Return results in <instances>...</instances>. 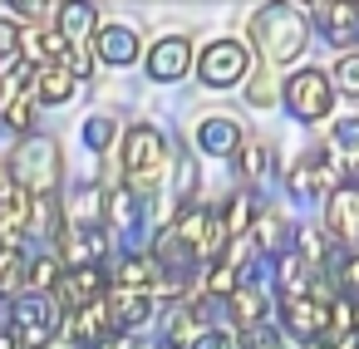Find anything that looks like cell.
Masks as SVG:
<instances>
[{"label":"cell","mask_w":359,"mask_h":349,"mask_svg":"<svg viewBox=\"0 0 359 349\" xmlns=\"http://www.w3.org/2000/svg\"><path fill=\"white\" fill-rule=\"evenodd\" d=\"M339 177H344V163H339L330 148H310V153L290 167L285 182H290L295 197H320V192H330V187L339 192Z\"/></svg>","instance_id":"cell-6"},{"label":"cell","mask_w":359,"mask_h":349,"mask_svg":"<svg viewBox=\"0 0 359 349\" xmlns=\"http://www.w3.org/2000/svg\"><path fill=\"white\" fill-rule=\"evenodd\" d=\"M330 84H334L339 94H354V99H359V55H344V60L334 64Z\"/></svg>","instance_id":"cell-31"},{"label":"cell","mask_w":359,"mask_h":349,"mask_svg":"<svg viewBox=\"0 0 359 349\" xmlns=\"http://www.w3.org/2000/svg\"><path fill=\"white\" fill-rule=\"evenodd\" d=\"M143 197L133 192V187H109L104 192V221L109 226H118V231H133V226H143Z\"/></svg>","instance_id":"cell-20"},{"label":"cell","mask_w":359,"mask_h":349,"mask_svg":"<svg viewBox=\"0 0 359 349\" xmlns=\"http://www.w3.org/2000/svg\"><path fill=\"white\" fill-rule=\"evenodd\" d=\"M295 256H300V261H310V266H325L330 246H325V236H320L315 226H300V231H295Z\"/></svg>","instance_id":"cell-29"},{"label":"cell","mask_w":359,"mask_h":349,"mask_svg":"<svg viewBox=\"0 0 359 349\" xmlns=\"http://www.w3.org/2000/svg\"><path fill=\"white\" fill-rule=\"evenodd\" d=\"M177 241H182L192 256H217V251L231 241V231H226V217H222V212L192 207V212H182V221H177Z\"/></svg>","instance_id":"cell-7"},{"label":"cell","mask_w":359,"mask_h":349,"mask_svg":"<svg viewBox=\"0 0 359 349\" xmlns=\"http://www.w3.org/2000/svg\"><path fill=\"white\" fill-rule=\"evenodd\" d=\"M55 295H60V305H69V310L79 315V310H89V305L109 300V275H104V266H89V271H65V285H60Z\"/></svg>","instance_id":"cell-14"},{"label":"cell","mask_w":359,"mask_h":349,"mask_svg":"<svg viewBox=\"0 0 359 349\" xmlns=\"http://www.w3.org/2000/svg\"><path fill=\"white\" fill-rule=\"evenodd\" d=\"M163 261H158V251H133V256H123L118 266H114V290H138V295H153V285H163Z\"/></svg>","instance_id":"cell-15"},{"label":"cell","mask_w":359,"mask_h":349,"mask_svg":"<svg viewBox=\"0 0 359 349\" xmlns=\"http://www.w3.org/2000/svg\"><path fill=\"white\" fill-rule=\"evenodd\" d=\"M30 212H35L30 192H20L15 182L0 187V251H20V241L30 236Z\"/></svg>","instance_id":"cell-10"},{"label":"cell","mask_w":359,"mask_h":349,"mask_svg":"<svg viewBox=\"0 0 359 349\" xmlns=\"http://www.w3.org/2000/svg\"><path fill=\"white\" fill-rule=\"evenodd\" d=\"M60 261L69 266V271H89V266H99L104 256H109V231L94 221V226H84V221H69V226H60Z\"/></svg>","instance_id":"cell-8"},{"label":"cell","mask_w":359,"mask_h":349,"mask_svg":"<svg viewBox=\"0 0 359 349\" xmlns=\"http://www.w3.org/2000/svg\"><path fill=\"white\" fill-rule=\"evenodd\" d=\"M60 266H65L60 256H35V261H30V290H35V295L60 290V285H65V271H60Z\"/></svg>","instance_id":"cell-26"},{"label":"cell","mask_w":359,"mask_h":349,"mask_svg":"<svg viewBox=\"0 0 359 349\" xmlns=\"http://www.w3.org/2000/svg\"><path fill=\"white\" fill-rule=\"evenodd\" d=\"M271 99H276V84H271V74H261L251 84V104H271Z\"/></svg>","instance_id":"cell-34"},{"label":"cell","mask_w":359,"mask_h":349,"mask_svg":"<svg viewBox=\"0 0 359 349\" xmlns=\"http://www.w3.org/2000/svg\"><path fill=\"white\" fill-rule=\"evenodd\" d=\"M11 182L20 192H30L35 202L40 197H55V187H60V148L50 138H25L11 153Z\"/></svg>","instance_id":"cell-3"},{"label":"cell","mask_w":359,"mask_h":349,"mask_svg":"<svg viewBox=\"0 0 359 349\" xmlns=\"http://www.w3.org/2000/svg\"><path fill=\"white\" fill-rule=\"evenodd\" d=\"M241 349H285V344H280V334H276V329H266V324H261V329H246V334H241Z\"/></svg>","instance_id":"cell-32"},{"label":"cell","mask_w":359,"mask_h":349,"mask_svg":"<svg viewBox=\"0 0 359 349\" xmlns=\"http://www.w3.org/2000/svg\"><path fill=\"white\" fill-rule=\"evenodd\" d=\"M192 349H241V344H236V334H231V329H207Z\"/></svg>","instance_id":"cell-33"},{"label":"cell","mask_w":359,"mask_h":349,"mask_svg":"<svg viewBox=\"0 0 359 349\" xmlns=\"http://www.w3.org/2000/svg\"><path fill=\"white\" fill-rule=\"evenodd\" d=\"M197 148L212 153V158H236V153L246 148V138H241V128H236L231 118H202V128H197Z\"/></svg>","instance_id":"cell-19"},{"label":"cell","mask_w":359,"mask_h":349,"mask_svg":"<svg viewBox=\"0 0 359 349\" xmlns=\"http://www.w3.org/2000/svg\"><path fill=\"white\" fill-rule=\"evenodd\" d=\"M163 167H168V138L153 123H133L123 133V172H128V187L138 197H148V187L163 177Z\"/></svg>","instance_id":"cell-2"},{"label":"cell","mask_w":359,"mask_h":349,"mask_svg":"<svg viewBox=\"0 0 359 349\" xmlns=\"http://www.w3.org/2000/svg\"><path fill=\"white\" fill-rule=\"evenodd\" d=\"M11 329L20 334L25 349H45L55 339V329H60V300L55 295H35V290L20 295L15 310H11Z\"/></svg>","instance_id":"cell-4"},{"label":"cell","mask_w":359,"mask_h":349,"mask_svg":"<svg viewBox=\"0 0 359 349\" xmlns=\"http://www.w3.org/2000/svg\"><path fill=\"white\" fill-rule=\"evenodd\" d=\"M222 217H226L231 241H236V236H251V231H256V197H251V187H241V192L222 207Z\"/></svg>","instance_id":"cell-24"},{"label":"cell","mask_w":359,"mask_h":349,"mask_svg":"<svg viewBox=\"0 0 359 349\" xmlns=\"http://www.w3.org/2000/svg\"><path fill=\"white\" fill-rule=\"evenodd\" d=\"M192 69V40L187 35H163L153 50H148V74L158 84H172Z\"/></svg>","instance_id":"cell-13"},{"label":"cell","mask_w":359,"mask_h":349,"mask_svg":"<svg viewBox=\"0 0 359 349\" xmlns=\"http://www.w3.org/2000/svg\"><path fill=\"white\" fill-rule=\"evenodd\" d=\"M310 20H315L320 35H325L330 45H339V50H349V45L359 40V6H315Z\"/></svg>","instance_id":"cell-16"},{"label":"cell","mask_w":359,"mask_h":349,"mask_svg":"<svg viewBox=\"0 0 359 349\" xmlns=\"http://www.w3.org/2000/svg\"><path fill=\"white\" fill-rule=\"evenodd\" d=\"M69 334H74L79 349H109V344H118V324H114V315H109V300H99V305L69 315Z\"/></svg>","instance_id":"cell-12"},{"label":"cell","mask_w":359,"mask_h":349,"mask_svg":"<svg viewBox=\"0 0 359 349\" xmlns=\"http://www.w3.org/2000/svg\"><path fill=\"white\" fill-rule=\"evenodd\" d=\"M325 217H330V231H334L339 241L359 246V187H339V192H330Z\"/></svg>","instance_id":"cell-18"},{"label":"cell","mask_w":359,"mask_h":349,"mask_svg":"<svg viewBox=\"0 0 359 349\" xmlns=\"http://www.w3.org/2000/svg\"><path fill=\"white\" fill-rule=\"evenodd\" d=\"M251 40L271 64H290L305 50V15L295 6H266L251 20Z\"/></svg>","instance_id":"cell-1"},{"label":"cell","mask_w":359,"mask_h":349,"mask_svg":"<svg viewBox=\"0 0 359 349\" xmlns=\"http://www.w3.org/2000/svg\"><path fill=\"white\" fill-rule=\"evenodd\" d=\"M197 74H202V84H212V89L241 84V74H246V45H236V40H217V45H207Z\"/></svg>","instance_id":"cell-11"},{"label":"cell","mask_w":359,"mask_h":349,"mask_svg":"<svg viewBox=\"0 0 359 349\" xmlns=\"http://www.w3.org/2000/svg\"><path fill=\"white\" fill-rule=\"evenodd\" d=\"M114 138H118V123H114L109 114H99V118H89V123H84V143H89L94 153H104Z\"/></svg>","instance_id":"cell-30"},{"label":"cell","mask_w":359,"mask_h":349,"mask_svg":"<svg viewBox=\"0 0 359 349\" xmlns=\"http://www.w3.org/2000/svg\"><path fill=\"white\" fill-rule=\"evenodd\" d=\"M74 74L69 69H60V64H40V74H35V94H40V104H69V94H74Z\"/></svg>","instance_id":"cell-23"},{"label":"cell","mask_w":359,"mask_h":349,"mask_svg":"<svg viewBox=\"0 0 359 349\" xmlns=\"http://www.w3.org/2000/svg\"><path fill=\"white\" fill-rule=\"evenodd\" d=\"M330 99H334V84H330L320 69H295V74L285 79V109H290L295 118H305V123L325 118V114H330Z\"/></svg>","instance_id":"cell-5"},{"label":"cell","mask_w":359,"mask_h":349,"mask_svg":"<svg viewBox=\"0 0 359 349\" xmlns=\"http://www.w3.org/2000/svg\"><path fill=\"white\" fill-rule=\"evenodd\" d=\"M109 315L118 329H133L153 315V295H138V290H109Z\"/></svg>","instance_id":"cell-22"},{"label":"cell","mask_w":359,"mask_h":349,"mask_svg":"<svg viewBox=\"0 0 359 349\" xmlns=\"http://www.w3.org/2000/svg\"><path fill=\"white\" fill-rule=\"evenodd\" d=\"M226 315H231V324L246 334V329H261V320H266V295L256 290V285H241L231 300H226Z\"/></svg>","instance_id":"cell-21"},{"label":"cell","mask_w":359,"mask_h":349,"mask_svg":"<svg viewBox=\"0 0 359 349\" xmlns=\"http://www.w3.org/2000/svg\"><path fill=\"white\" fill-rule=\"evenodd\" d=\"M236 167H241L246 182H261V177L271 172V148H266V143H246V148L236 153Z\"/></svg>","instance_id":"cell-27"},{"label":"cell","mask_w":359,"mask_h":349,"mask_svg":"<svg viewBox=\"0 0 359 349\" xmlns=\"http://www.w3.org/2000/svg\"><path fill=\"white\" fill-rule=\"evenodd\" d=\"M334 158L339 163H359V118H339L334 123Z\"/></svg>","instance_id":"cell-28"},{"label":"cell","mask_w":359,"mask_h":349,"mask_svg":"<svg viewBox=\"0 0 359 349\" xmlns=\"http://www.w3.org/2000/svg\"><path fill=\"white\" fill-rule=\"evenodd\" d=\"M280 320H285V329H290L300 344H325V339H330L334 305H320V300H310V295H295V300H280Z\"/></svg>","instance_id":"cell-9"},{"label":"cell","mask_w":359,"mask_h":349,"mask_svg":"<svg viewBox=\"0 0 359 349\" xmlns=\"http://www.w3.org/2000/svg\"><path fill=\"white\" fill-rule=\"evenodd\" d=\"M0 349H25V344H20V334H15V329H0Z\"/></svg>","instance_id":"cell-35"},{"label":"cell","mask_w":359,"mask_h":349,"mask_svg":"<svg viewBox=\"0 0 359 349\" xmlns=\"http://www.w3.org/2000/svg\"><path fill=\"white\" fill-rule=\"evenodd\" d=\"M334 349H359V334H349V339H339Z\"/></svg>","instance_id":"cell-36"},{"label":"cell","mask_w":359,"mask_h":349,"mask_svg":"<svg viewBox=\"0 0 359 349\" xmlns=\"http://www.w3.org/2000/svg\"><path fill=\"white\" fill-rule=\"evenodd\" d=\"M109 349H138V344H128V339H118V344H109Z\"/></svg>","instance_id":"cell-37"},{"label":"cell","mask_w":359,"mask_h":349,"mask_svg":"<svg viewBox=\"0 0 359 349\" xmlns=\"http://www.w3.org/2000/svg\"><path fill=\"white\" fill-rule=\"evenodd\" d=\"M55 15H60V35H69L74 45H79V35H89V30L99 35V11H94V6H60Z\"/></svg>","instance_id":"cell-25"},{"label":"cell","mask_w":359,"mask_h":349,"mask_svg":"<svg viewBox=\"0 0 359 349\" xmlns=\"http://www.w3.org/2000/svg\"><path fill=\"white\" fill-rule=\"evenodd\" d=\"M94 50H99V60H104V64L123 69V64H133V60H138V30H133V25H99Z\"/></svg>","instance_id":"cell-17"}]
</instances>
